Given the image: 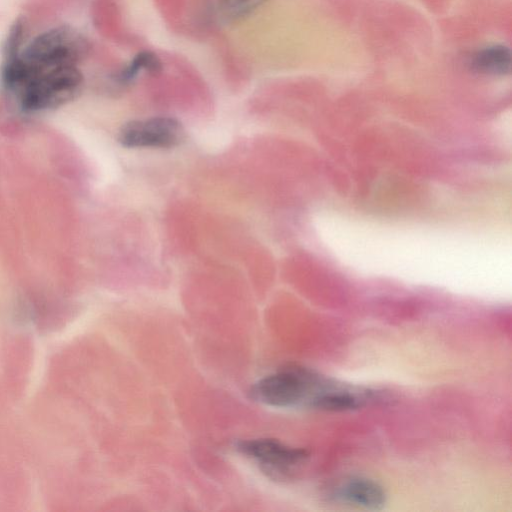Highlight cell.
I'll return each mask as SVG.
<instances>
[{
	"label": "cell",
	"mask_w": 512,
	"mask_h": 512,
	"mask_svg": "<svg viewBox=\"0 0 512 512\" xmlns=\"http://www.w3.org/2000/svg\"><path fill=\"white\" fill-rule=\"evenodd\" d=\"M83 81L78 66L32 69L19 56L16 81L10 93L22 110L38 112L73 100L80 93Z\"/></svg>",
	"instance_id": "1"
},
{
	"label": "cell",
	"mask_w": 512,
	"mask_h": 512,
	"mask_svg": "<svg viewBox=\"0 0 512 512\" xmlns=\"http://www.w3.org/2000/svg\"><path fill=\"white\" fill-rule=\"evenodd\" d=\"M331 379L301 365L290 364L257 380L250 388L252 400L274 408H313Z\"/></svg>",
	"instance_id": "2"
},
{
	"label": "cell",
	"mask_w": 512,
	"mask_h": 512,
	"mask_svg": "<svg viewBox=\"0 0 512 512\" xmlns=\"http://www.w3.org/2000/svg\"><path fill=\"white\" fill-rule=\"evenodd\" d=\"M88 50V41L80 32L70 26H58L33 38L20 57L32 69L78 66Z\"/></svg>",
	"instance_id": "3"
},
{
	"label": "cell",
	"mask_w": 512,
	"mask_h": 512,
	"mask_svg": "<svg viewBox=\"0 0 512 512\" xmlns=\"http://www.w3.org/2000/svg\"><path fill=\"white\" fill-rule=\"evenodd\" d=\"M236 451L254 462L268 477L284 480L309 458V451L272 438L240 440Z\"/></svg>",
	"instance_id": "4"
},
{
	"label": "cell",
	"mask_w": 512,
	"mask_h": 512,
	"mask_svg": "<svg viewBox=\"0 0 512 512\" xmlns=\"http://www.w3.org/2000/svg\"><path fill=\"white\" fill-rule=\"evenodd\" d=\"M185 138L181 122L167 116L128 121L118 133L119 143L127 148H173L181 145Z\"/></svg>",
	"instance_id": "5"
},
{
	"label": "cell",
	"mask_w": 512,
	"mask_h": 512,
	"mask_svg": "<svg viewBox=\"0 0 512 512\" xmlns=\"http://www.w3.org/2000/svg\"><path fill=\"white\" fill-rule=\"evenodd\" d=\"M334 498L368 510H380L387 501L385 489L376 481L354 476L339 483L333 493Z\"/></svg>",
	"instance_id": "6"
},
{
	"label": "cell",
	"mask_w": 512,
	"mask_h": 512,
	"mask_svg": "<svg viewBox=\"0 0 512 512\" xmlns=\"http://www.w3.org/2000/svg\"><path fill=\"white\" fill-rule=\"evenodd\" d=\"M472 65L478 71L504 75L511 68L510 50L503 45H492L480 50L473 58Z\"/></svg>",
	"instance_id": "7"
},
{
	"label": "cell",
	"mask_w": 512,
	"mask_h": 512,
	"mask_svg": "<svg viewBox=\"0 0 512 512\" xmlns=\"http://www.w3.org/2000/svg\"><path fill=\"white\" fill-rule=\"evenodd\" d=\"M162 70L163 63L157 54L144 50L137 53L126 66L119 70L115 79L121 84H127L134 80L142 71L157 75Z\"/></svg>",
	"instance_id": "8"
},
{
	"label": "cell",
	"mask_w": 512,
	"mask_h": 512,
	"mask_svg": "<svg viewBox=\"0 0 512 512\" xmlns=\"http://www.w3.org/2000/svg\"><path fill=\"white\" fill-rule=\"evenodd\" d=\"M25 37V23L22 19H17L11 26L4 45V59H8L20 54L23 48L22 44Z\"/></svg>",
	"instance_id": "9"
}]
</instances>
